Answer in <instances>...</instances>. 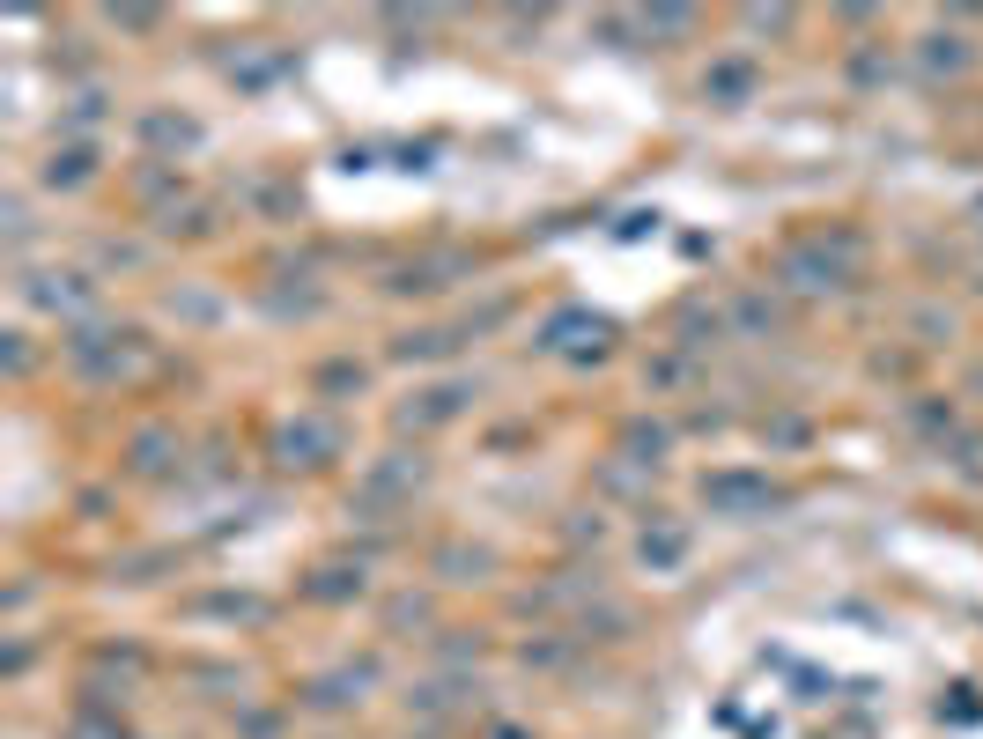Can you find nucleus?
<instances>
[{"instance_id":"obj_1","label":"nucleus","mask_w":983,"mask_h":739,"mask_svg":"<svg viewBox=\"0 0 983 739\" xmlns=\"http://www.w3.org/2000/svg\"><path fill=\"white\" fill-rule=\"evenodd\" d=\"M89 148H52V163H45V185H82L89 178Z\"/></svg>"},{"instance_id":"obj_2","label":"nucleus","mask_w":983,"mask_h":739,"mask_svg":"<svg viewBox=\"0 0 983 739\" xmlns=\"http://www.w3.org/2000/svg\"><path fill=\"white\" fill-rule=\"evenodd\" d=\"M466 400V385H437V392H422V407H407L400 422H444V414H459Z\"/></svg>"}]
</instances>
